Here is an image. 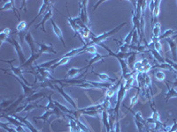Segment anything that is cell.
Segmentation results:
<instances>
[{
	"label": "cell",
	"mask_w": 177,
	"mask_h": 132,
	"mask_svg": "<svg viewBox=\"0 0 177 132\" xmlns=\"http://www.w3.org/2000/svg\"><path fill=\"white\" fill-rule=\"evenodd\" d=\"M98 45H99L100 47L104 48L105 50H107V51H108V55H109L110 57H114L117 58V60L120 62L121 66V78H122L124 80H127L128 78H131V77L134 75V72H135V71L129 72V67H128V64H127V62H126L125 60H123V59L120 58L119 57H117L116 53L113 52V50H110L107 46L105 45V44H104V42L98 43Z\"/></svg>",
	"instance_id": "cell-1"
},
{
	"label": "cell",
	"mask_w": 177,
	"mask_h": 132,
	"mask_svg": "<svg viewBox=\"0 0 177 132\" xmlns=\"http://www.w3.org/2000/svg\"><path fill=\"white\" fill-rule=\"evenodd\" d=\"M125 25H126V22H123L122 24L119 25L118 27H116L115 28L110 30L109 32H105V33H104V34H100V35H95L94 34H92L91 36H90V42L87 43V44H85V45H87L88 47H90V46L94 45V44H98V43H100V42H103L105 39H107V38H109L111 35L116 34V33H117L119 30H121Z\"/></svg>",
	"instance_id": "cell-2"
},
{
	"label": "cell",
	"mask_w": 177,
	"mask_h": 132,
	"mask_svg": "<svg viewBox=\"0 0 177 132\" xmlns=\"http://www.w3.org/2000/svg\"><path fill=\"white\" fill-rule=\"evenodd\" d=\"M126 93H127V89L124 85V79H122L120 88L117 92V101H116V105H115V108H114V113L116 114V117H119V110H120L121 103L124 100V98L126 96Z\"/></svg>",
	"instance_id": "cell-3"
},
{
	"label": "cell",
	"mask_w": 177,
	"mask_h": 132,
	"mask_svg": "<svg viewBox=\"0 0 177 132\" xmlns=\"http://www.w3.org/2000/svg\"><path fill=\"white\" fill-rule=\"evenodd\" d=\"M15 60H11V61H6V60H2V62H6V63H7V64H10V70L13 71V74H14V75H16L17 77H19L26 85H28V82L27 81V79L23 77V73L24 72H27V73H33V74H35V72L34 71H24V68H22L21 66H19V67H14L13 65V64H12V62H14Z\"/></svg>",
	"instance_id": "cell-4"
},
{
	"label": "cell",
	"mask_w": 177,
	"mask_h": 132,
	"mask_svg": "<svg viewBox=\"0 0 177 132\" xmlns=\"http://www.w3.org/2000/svg\"><path fill=\"white\" fill-rule=\"evenodd\" d=\"M88 1H79L78 5H79V18L81 19V20L88 27L90 26V21L88 16V13H87V5H88Z\"/></svg>",
	"instance_id": "cell-5"
},
{
	"label": "cell",
	"mask_w": 177,
	"mask_h": 132,
	"mask_svg": "<svg viewBox=\"0 0 177 132\" xmlns=\"http://www.w3.org/2000/svg\"><path fill=\"white\" fill-rule=\"evenodd\" d=\"M6 41L8 42V43H10L11 45H13V46L15 48V50H16V52H17V55H18V57H19L20 62V65L23 64L27 60H26L25 55H24V53H23V51H22V47H21L20 44L15 39H13V37L7 38V40H6Z\"/></svg>",
	"instance_id": "cell-6"
},
{
	"label": "cell",
	"mask_w": 177,
	"mask_h": 132,
	"mask_svg": "<svg viewBox=\"0 0 177 132\" xmlns=\"http://www.w3.org/2000/svg\"><path fill=\"white\" fill-rule=\"evenodd\" d=\"M53 3H54V2L52 1V3L49 6L47 11H46L45 13L44 14V17H43V19H42V21H41L39 24H37V26H35V28H38L39 27H42V30H43L44 33H46V30H45V27H44L45 22H46L47 20H51V17H52V15H53V6H52Z\"/></svg>",
	"instance_id": "cell-7"
},
{
	"label": "cell",
	"mask_w": 177,
	"mask_h": 132,
	"mask_svg": "<svg viewBox=\"0 0 177 132\" xmlns=\"http://www.w3.org/2000/svg\"><path fill=\"white\" fill-rule=\"evenodd\" d=\"M9 75H10V76H13V77L20 84V85L22 86V89H23V94H24L26 97H28V96H30L31 94H33L34 90L37 87V86H28V85H26L19 77H17V76L14 75V74H9Z\"/></svg>",
	"instance_id": "cell-8"
},
{
	"label": "cell",
	"mask_w": 177,
	"mask_h": 132,
	"mask_svg": "<svg viewBox=\"0 0 177 132\" xmlns=\"http://www.w3.org/2000/svg\"><path fill=\"white\" fill-rule=\"evenodd\" d=\"M37 44H38L40 49H39V52L40 54L43 53H47V54H57V51L54 50L52 44H46L45 42H37Z\"/></svg>",
	"instance_id": "cell-9"
},
{
	"label": "cell",
	"mask_w": 177,
	"mask_h": 132,
	"mask_svg": "<svg viewBox=\"0 0 177 132\" xmlns=\"http://www.w3.org/2000/svg\"><path fill=\"white\" fill-rule=\"evenodd\" d=\"M54 87H55V90H57L63 97H64V99L71 105V106H72L75 110H78V108H77V106H76V104H75V101L72 99V98H71L64 90H63V88L62 87H60V86H59V85H54Z\"/></svg>",
	"instance_id": "cell-10"
},
{
	"label": "cell",
	"mask_w": 177,
	"mask_h": 132,
	"mask_svg": "<svg viewBox=\"0 0 177 132\" xmlns=\"http://www.w3.org/2000/svg\"><path fill=\"white\" fill-rule=\"evenodd\" d=\"M33 70H35L37 71V73H38L40 76L47 78V79H50V80H54L55 78L52 77L51 75V71L49 70V69H46V68H41L39 67L38 65H35L32 68Z\"/></svg>",
	"instance_id": "cell-11"
},
{
	"label": "cell",
	"mask_w": 177,
	"mask_h": 132,
	"mask_svg": "<svg viewBox=\"0 0 177 132\" xmlns=\"http://www.w3.org/2000/svg\"><path fill=\"white\" fill-rule=\"evenodd\" d=\"M51 3H52V1H49V0H44V1H43V4H42V6H41L40 10H39V12H38V14L30 21V23L28 24V27H29L30 25H32V23H33L35 20H37V19H38L42 14H44V13H45V12L47 11V9H48V7H49V6H50Z\"/></svg>",
	"instance_id": "cell-12"
},
{
	"label": "cell",
	"mask_w": 177,
	"mask_h": 132,
	"mask_svg": "<svg viewBox=\"0 0 177 132\" xmlns=\"http://www.w3.org/2000/svg\"><path fill=\"white\" fill-rule=\"evenodd\" d=\"M9 10L13 11L14 13L17 15V17H18L19 20H20V13H19V11L15 8V6H14V1H13V0H9V1H7L1 8H0V11H1V12L9 11Z\"/></svg>",
	"instance_id": "cell-13"
},
{
	"label": "cell",
	"mask_w": 177,
	"mask_h": 132,
	"mask_svg": "<svg viewBox=\"0 0 177 132\" xmlns=\"http://www.w3.org/2000/svg\"><path fill=\"white\" fill-rule=\"evenodd\" d=\"M25 41H27L28 45L29 46L30 48V50H31V55H35V42L34 41V38L31 34L30 32H28L26 36H25Z\"/></svg>",
	"instance_id": "cell-14"
},
{
	"label": "cell",
	"mask_w": 177,
	"mask_h": 132,
	"mask_svg": "<svg viewBox=\"0 0 177 132\" xmlns=\"http://www.w3.org/2000/svg\"><path fill=\"white\" fill-rule=\"evenodd\" d=\"M51 25H52V28H53V31L56 34V36L59 39V41H61V43L64 45V47L66 46V42H65V40H64V36H63V34H62V31L61 29L58 27V25L54 22L53 20H51Z\"/></svg>",
	"instance_id": "cell-15"
},
{
	"label": "cell",
	"mask_w": 177,
	"mask_h": 132,
	"mask_svg": "<svg viewBox=\"0 0 177 132\" xmlns=\"http://www.w3.org/2000/svg\"><path fill=\"white\" fill-rule=\"evenodd\" d=\"M83 70H86L85 67H83V68H70L66 73V78H69V79H73V78H75L76 76Z\"/></svg>",
	"instance_id": "cell-16"
},
{
	"label": "cell",
	"mask_w": 177,
	"mask_h": 132,
	"mask_svg": "<svg viewBox=\"0 0 177 132\" xmlns=\"http://www.w3.org/2000/svg\"><path fill=\"white\" fill-rule=\"evenodd\" d=\"M2 117H5L8 122H9V124H13L14 125L15 127H19V126H23L25 127L26 125L24 123H22L20 121H19L17 118H15L14 116L13 115H1Z\"/></svg>",
	"instance_id": "cell-17"
},
{
	"label": "cell",
	"mask_w": 177,
	"mask_h": 132,
	"mask_svg": "<svg viewBox=\"0 0 177 132\" xmlns=\"http://www.w3.org/2000/svg\"><path fill=\"white\" fill-rule=\"evenodd\" d=\"M110 57L109 55H104V56H103V55H100L99 53H97V54H95V56H94V57L93 58H91L90 60H89V64H88V65L87 66H85V71H87V69L88 68H90V66H92V64H96V63H97V62H99V61H101L102 59H104V58H105V57Z\"/></svg>",
	"instance_id": "cell-18"
},
{
	"label": "cell",
	"mask_w": 177,
	"mask_h": 132,
	"mask_svg": "<svg viewBox=\"0 0 177 132\" xmlns=\"http://www.w3.org/2000/svg\"><path fill=\"white\" fill-rule=\"evenodd\" d=\"M169 46H170V50H171V52H172V55H173V58L174 60V62L177 61V42L173 41V40L170 39V38H167L166 39Z\"/></svg>",
	"instance_id": "cell-19"
},
{
	"label": "cell",
	"mask_w": 177,
	"mask_h": 132,
	"mask_svg": "<svg viewBox=\"0 0 177 132\" xmlns=\"http://www.w3.org/2000/svg\"><path fill=\"white\" fill-rule=\"evenodd\" d=\"M42 54H40V53H37V54H35V55H31L30 56V57L23 64H21L20 66L22 67V68H24V69H26V68H33L32 67V64H33V62H35V60H37L40 56H41Z\"/></svg>",
	"instance_id": "cell-20"
},
{
	"label": "cell",
	"mask_w": 177,
	"mask_h": 132,
	"mask_svg": "<svg viewBox=\"0 0 177 132\" xmlns=\"http://www.w3.org/2000/svg\"><path fill=\"white\" fill-rule=\"evenodd\" d=\"M102 122L104 123L105 130L109 132L111 130V127H110V122H109V115L106 110H104L102 112Z\"/></svg>",
	"instance_id": "cell-21"
},
{
	"label": "cell",
	"mask_w": 177,
	"mask_h": 132,
	"mask_svg": "<svg viewBox=\"0 0 177 132\" xmlns=\"http://www.w3.org/2000/svg\"><path fill=\"white\" fill-rule=\"evenodd\" d=\"M44 97H47V94L45 93H43V92H37V93H35L33 94H31L30 96L27 97L25 99V101L28 103V102H31V101H34L35 100H37L39 98H44Z\"/></svg>",
	"instance_id": "cell-22"
},
{
	"label": "cell",
	"mask_w": 177,
	"mask_h": 132,
	"mask_svg": "<svg viewBox=\"0 0 177 132\" xmlns=\"http://www.w3.org/2000/svg\"><path fill=\"white\" fill-rule=\"evenodd\" d=\"M92 73H94L95 75H97L102 80V82H108V83H113V84L116 82L115 78H110L107 74H105V73H97V72L94 71L93 70H92Z\"/></svg>",
	"instance_id": "cell-23"
},
{
	"label": "cell",
	"mask_w": 177,
	"mask_h": 132,
	"mask_svg": "<svg viewBox=\"0 0 177 132\" xmlns=\"http://www.w3.org/2000/svg\"><path fill=\"white\" fill-rule=\"evenodd\" d=\"M57 107V106H56ZM58 107H57V108L55 109V110H45V112H44V115H42L41 116H38V117H34V120L35 121V120H43V121H44V122H46V121H48V118H50V116L51 115H56V112H57V110H58Z\"/></svg>",
	"instance_id": "cell-24"
},
{
	"label": "cell",
	"mask_w": 177,
	"mask_h": 132,
	"mask_svg": "<svg viewBox=\"0 0 177 132\" xmlns=\"http://www.w3.org/2000/svg\"><path fill=\"white\" fill-rule=\"evenodd\" d=\"M66 20H67V21H68V23H69L70 27H72V29H73V30H74V32H75V37H76L77 35H79L80 27H78V25L75 23V20H74V19L70 18V17H66Z\"/></svg>",
	"instance_id": "cell-25"
},
{
	"label": "cell",
	"mask_w": 177,
	"mask_h": 132,
	"mask_svg": "<svg viewBox=\"0 0 177 132\" xmlns=\"http://www.w3.org/2000/svg\"><path fill=\"white\" fill-rule=\"evenodd\" d=\"M12 34L11 33V29L10 28H5L4 30H2V32L0 33V41H1V42H0V44H2L3 42H5L7 38L11 37L10 35Z\"/></svg>",
	"instance_id": "cell-26"
},
{
	"label": "cell",
	"mask_w": 177,
	"mask_h": 132,
	"mask_svg": "<svg viewBox=\"0 0 177 132\" xmlns=\"http://www.w3.org/2000/svg\"><path fill=\"white\" fill-rule=\"evenodd\" d=\"M61 57H59L57 59H54V60H51V61H47L45 63H43L41 64H39L38 66L41 67V68H46V69H51L54 64H56L59 60H60Z\"/></svg>",
	"instance_id": "cell-27"
},
{
	"label": "cell",
	"mask_w": 177,
	"mask_h": 132,
	"mask_svg": "<svg viewBox=\"0 0 177 132\" xmlns=\"http://www.w3.org/2000/svg\"><path fill=\"white\" fill-rule=\"evenodd\" d=\"M166 85H167V88H168V91H167V93H166V101H167L169 99H171V98H173V97H177V92L174 90V86H172L171 88L168 86V85L166 84Z\"/></svg>",
	"instance_id": "cell-28"
},
{
	"label": "cell",
	"mask_w": 177,
	"mask_h": 132,
	"mask_svg": "<svg viewBox=\"0 0 177 132\" xmlns=\"http://www.w3.org/2000/svg\"><path fill=\"white\" fill-rule=\"evenodd\" d=\"M71 58L72 57H61V58H60V60L56 64H54L51 68V71H54L57 67H59V66H60V65H63V64H67L70 60H71Z\"/></svg>",
	"instance_id": "cell-29"
},
{
	"label": "cell",
	"mask_w": 177,
	"mask_h": 132,
	"mask_svg": "<svg viewBox=\"0 0 177 132\" xmlns=\"http://www.w3.org/2000/svg\"><path fill=\"white\" fill-rule=\"evenodd\" d=\"M136 55H137V52H134L129 57H128V59H127V64H128L129 69L134 70V64H135V63Z\"/></svg>",
	"instance_id": "cell-30"
},
{
	"label": "cell",
	"mask_w": 177,
	"mask_h": 132,
	"mask_svg": "<svg viewBox=\"0 0 177 132\" xmlns=\"http://www.w3.org/2000/svg\"><path fill=\"white\" fill-rule=\"evenodd\" d=\"M154 68H159V69H163V70H167V71H173V72L176 73V71L173 69V67L169 64H167L166 62L164 63V64H156V65L152 66V69H154Z\"/></svg>",
	"instance_id": "cell-31"
},
{
	"label": "cell",
	"mask_w": 177,
	"mask_h": 132,
	"mask_svg": "<svg viewBox=\"0 0 177 132\" xmlns=\"http://www.w3.org/2000/svg\"><path fill=\"white\" fill-rule=\"evenodd\" d=\"M160 29H161V25L160 23L157 22L155 23V25L153 26V37L155 39H159L160 36Z\"/></svg>",
	"instance_id": "cell-32"
},
{
	"label": "cell",
	"mask_w": 177,
	"mask_h": 132,
	"mask_svg": "<svg viewBox=\"0 0 177 132\" xmlns=\"http://www.w3.org/2000/svg\"><path fill=\"white\" fill-rule=\"evenodd\" d=\"M149 51L153 55V57H154V58L156 59V61H158L159 64H164V63H166V60L160 56V54H159L157 50H155L153 49V50H150Z\"/></svg>",
	"instance_id": "cell-33"
},
{
	"label": "cell",
	"mask_w": 177,
	"mask_h": 132,
	"mask_svg": "<svg viewBox=\"0 0 177 132\" xmlns=\"http://www.w3.org/2000/svg\"><path fill=\"white\" fill-rule=\"evenodd\" d=\"M54 104H55V105L60 109V111H62L63 113H66V114H68V115H74L75 111H70L66 107H65L64 105L60 104V103L58 102V101H54Z\"/></svg>",
	"instance_id": "cell-34"
},
{
	"label": "cell",
	"mask_w": 177,
	"mask_h": 132,
	"mask_svg": "<svg viewBox=\"0 0 177 132\" xmlns=\"http://www.w3.org/2000/svg\"><path fill=\"white\" fill-rule=\"evenodd\" d=\"M124 85H125V88L127 90H129V89H131L132 87H134V85H135V78H134V77L132 76L131 78H128L127 80H124Z\"/></svg>",
	"instance_id": "cell-35"
},
{
	"label": "cell",
	"mask_w": 177,
	"mask_h": 132,
	"mask_svg": "<svg viewBox=\"0 0 177 132\" xmlns=\"http://www.w3.org/2000/svg\"><path fill=\"white\" fill-rule=\"evenodd\" d=\"M130 111L133 113L134 117H135V120H136V121H138V122H142V123H144V124L146 125V120L144 119L143 115H142V113H141L140 111H137V112H135V113L133 112L131 109H130Z\"/></svg>",
	"instance_id": "cell-36"
},
{
	"label": "cell",
	"mask_w": 177,
	"mask_h": 132,
	"mask_svg": "<svg viewBox=\"0 0 177 132\" xmlns=\"http://www.w3.org/2000/svg\"><path fill=\"white\" fill-rule=\"evenodd\" d=\"M51 95H52V93L51 94L50 96H48V100H49V102L47 104V106L44 107V109L45 110H55L57 108L56 105L54 104V101L51 100Z\"/></svg>",
	"instance_id": "cell-37"
},
{
	"label": "cell",
	"mask_w": 177,
	"mask_h": 132,
	"mask_svg": "<svg viewBox=\"0 0 177 132\" xmlns=\"http://www.w3.org/2000/svg\"><path fill=\"white\" fill-rule=\"evenodd\" d=\"M139 34L136 31V29H134V33H133V39H132V43L131 45H140V41H139Z\"/></svg>",
	"instance_id": "cell-38"
},
{
	"label": "cell",
	"mask_w": 177,
	"mask_h": 132,
	"mask_svg": "<svg viewBox=\"0 0 177 132\" xmlns=\"http://www.w3.org/2000/svg\"><path fill=\"white\" fill-rule=\"evenodd\" d=\"M151 108H152V116H151V118H152L154 121H156V122H159L160 121V116H159V112L154 108V107H153V103H152L151 102Z\"/></svg>",
	"instance_id": "cell-39"
},
{
	"label": "cell",
	"mask_w": 177,
	"mask_h": 132,
	"mask_svg": "<svg viewBox=\"0 0 177 132\" xmlns=\"http://www.w3.org/2000/svg\"><path fill=\"white\" fill-rule=\"evenodd\" d=\"M159 4L160 1H155V7H154V11H153V17H152V22L154 20H156L159 14Z\"/></svg>",
	"instance_id": "cell-40"
},
{
	"label": "cell",
	"mask_w": 177,
	"mask_h": 132,
	"mask_svg": "<svg viewBox=\"0 0 177 132\" xmlns=\"http://www.w3.org/2000/svg\"><path fill=\"white\" fill-rule=\"evenodd\" d=\"M152 41L153 43H154V50H157L159 53L161 52V51H162V45H161V43L159 42V39L152 38Z\"/></svg>",
	"instance_id": "cell-41"
},
{
	"label": "cell",
	"mask_w": 177,
	"mask_h": 132,
	"mask_svg": "<svg viewBox=\"0 0 177 132\" xmlns=\"http://www.w3.org/2000/svg\"><path fill=\"white\" fill-rule=\"evenodd\" d=\"M35 108H44V106H41V105H37V104H28V106L26 107V108L24 109V112H28L29 113L30 111H32L33 109H35Z\"/></svg>",
	"instance_id": "cell-42"
},
{
	"label": "cell",
	"mask_w": 177,
	"mask_h": 132,
	"mask_svg": "<svg viewBox=\"0 0 177 132\" xmlns=\"http://www.w3.org/2000/svg\"><path fill=\"white\" fill-rule=\"evenodd\" d=\"M144 70V65L142 64V61H137L134 64V71H137V72H143Z\"/></svg>",
	"instance_id": "cell-43"
},
{
	"label": "cell",
	"mask_w": 177,
	"mask_h": 132,
	"mask_svg": "<svg viewBox=\"0 0 177 132\" xmlns=\"http://www.w3.org/2000/svg\"><path fill=\"white\" fill-rule=\"evenodd\" d=\"M133 33H134V29L132 28V30L128 34V35L125 37L124 39V43L128 44V45H131L132 43V39H133Z\"/></svg>",
	"instance_id": "cell-44"
},
{
	"label": "cell",
	"mask_w": 177,
	"mask_h": 132,
	"mask_svg": "<svg viewBox=\"0 0 177 132\" xmlns=\"http://www.w3.org/2000/svg\"><path fill=\"white\" fill-rule=\"evenodd\" d=\"M139 92H140V90H138V92H137V94L135 95V96H133L132 98H131V100H130V107L128 108V110L129 109H131L136 103H137V101H138V95H139Z\"/></svg>",
	"instance_id": "cell-45"
},
{
	"label": "cell",
	"mask_w": 177,
	"mask_h": 132,
	"mask_svg": "<svg viewBox=\"0 0 177 132\" xmlns=\"http://www.w3.org/2000/svg\"><path fill=\"white\" fill-rule=\"evenodd\" d=\"M174 33V31L173 30H172V29H168V30H166L163 34H160V36H159V40H162V39H167V38H169V36L171 35V34H173Z\"/></svg>",
	"instance_id": "cell-46"
},
{
	"label": "cell",
	"mask_w": 177,
	"mask_h": 132,
	"mask_svg": "<svg viewBox=\"0 0 177 132\" xmlns=\"http://www.w3.org/2000/svg\"><path fill=\"white\" fill-rule=\"evenodd\" d=\"M117 92L116 91H114V89H112V88H109V89L107 90V92H106V94H105V95H106V100H111L114 96V94H116Z\"/></svg>",
	"instance_id": "cell-47"
},
{
	"label": "cell",
	"mask_w": 177,
	"mask_h": 132,
	"mask_svg": "<svg viewBox=\"0 0 177 132\" xmlns=\"http://www.w3.org/2000/svg\"><path fill=\"white\" fill-rule=\"evenodd\" d=\"M155 78H156V79L159 80V81H163V80H165V78H166V75H165V73H164L163 71H157V72L155 73Z\"/></svg>",
	"instance_id": "cell-48"
},
{
	"label": "cell",
	"mask_w": 177,
	"mask_h": 132,
	"mask_svg": "<svg viewBox=\"0 0 177 132\" xmlns=\"http://www.w3.org/2000/svg\"><path fill=\"white\" fill-rule=\"evenodd\" d=\"M83 53H90V54H92V55H95V54H97V49L95 48V46L94 45H92V46H90V47H88L84 51H83Z\"/></svg>",
	"instance_id": "cell-49"
},
{
	"label": "cell",
	"mask_w": 177,
	"mask_h": 132,
	"mask_svg": "<svg viewBox=\"0 0 177 132\" xmlns=\"http://www.w3.org/2000/svg\"><path fill=\"white\" fill-rule=\"evenodd\" d=\"M13 102H14V100H9V101H5V100H3V101H2V103H1V108H2L3 109H5V108H8L10 105H12Z\"/></svg>",
	"instance_id": "cell-50"
},
{
	"label": "cell",
	"mask_w": 177,
	"mask_h": 132,
	"mask_svg": "<svg viewBox=\"0 0 177 132\" xmlns=\"http://www.w3.org/2000/svg\"><path fill=\"white\" fill-rule=\"evenodd\" d=\"M76 122H77V125L80 127V129H81V130H82L83 132H90V129H89L83 122H81L78 119H76Z\"/></svg>",
	"instance_id": "cell-51"
},
{
	"label": "cell",
	"mask_w": 177,
	"mask_h": 132,
	"mask_svg": "<svg viewBox=\"0 0 177 132\" xmlns=\"http://www.w3.org/2000/svg\"><path fill=\"white\" fill-rule=\"evenodd\" d=\"M135 124H136V127H137V129H138V131H139V132H144L145 128V124L142 123V122H138V121H136V120H135Z\"/></svg>",
	"instance_id": "cell-52"
},
{
	"label": "cell",
	"mask_w": 177,
	"mask_h": 132,
	"mask_svg": "<svg viewBox=\"0 0 177 132\" xmlns=\"http://www.w3.org/2000/svg\"><path fill=\"white\" fill-rule=\"evenodd\" d=\"M1 127L3 128V129H5L7 132H17L16 130H15V129L14 128H11V127H7V126H6V124H4L3 122H1Z\"/></svg>",
	"instance_id": "cell-53"
},
{
	"label": "cell",
	"mask_w": 177,
	"mask_h": 132,
	"mask_svg": "<svg viewBox=\"0 0 177 132\" xmlns=\"http://www.w3.org/2000/svg\"><path fill=\"white\" fill-rule=\"evenodd\" d=\"M115 132H121V128H120V120L119 117H116V123H115Z\"/></svg>",
	"instance_id": "cell-54"
},
{
	"label": "cell",
	"mask_w": 177,
	"mask_h": 132,
	"mask_svg": "<svg viewBox=\"0 0 177 132\" xmlns=\"http://www.w3.org/2000/svg\"><path fill=\"white\" fill-rule=\"evenodd\" d=\"M176 131H177V122H176V121L174 120V121H173V125L171 127L169 132H176Z\"/></svg>",
	"instance_id": "cell-55"
},
{
	"label": "cell",
	"mask_w": 177,
	"mask_h": 132,
	"mask_svg": "<svg viewBox=\"0 0 177 132\" xmlns=\"http://www.w3.org/2000/svg\"><path fill=\"white\" fill-rule=\"evenodd\" d=\"M152 69V66L149 64H147V65H145V66H144V70H143V72H148L149 71H151Z\"/></svg>",
	"instance_id": "cell-56"
},
{
	"label": "cell",
	"mask_w": 177,
	"mask_h": 132,
	"mask_svg": "<svg viewBox=\"0 0 177 132\" xmlns=\"http://www.w3.org/2000/svg\"><path fill=\"white\" fill-rule=\"evenodd\" d=\"M142 64H143V65L144 66H145V65H147V64H149V61L145 57L144 59H143V61H142Z\"/></svg>",
	"instance_id": "cell-57"
},
{
	"label": "cell",
	"mask_w": 177,
	"mask_h": 132,
	"mask_svg": "<svg viewBox=\"0 0 177 132\" xmlns=\"http://www.w3.org/2000/svg\"><path fill=\"white\" fill-rule=\"evenodd\" d=\"M103 2H104V1H99V2H97V3L95 5V6H94L93 10H96V9H97V7L98 6V5H100V4H101V3H103Z\"/></svg>",
	"instance_id": "cell-58"
},
{
	"label": "cell",
	"mask_w": 177,
	"mask_h": 132,
	"mask_svg": "<svg viewBox=\"0 0 177 132\" xmlns=\"http://www.w3.org/2000/svg\"><path fill=\"white\" fill-rule=\"evenodd\" d=\"M173 86H177V79H175V81H174V83H173Z\"/></svg>",
	"instance_id": "cell-59"
},
{
	"label": "cell",
	"mask_w": 177,
	"mask_h": 132,
	"mask_svg": "<svg viewBox=\"0 0 177 132\" xmlns=\"http://www.w3.org/2000/svg\"><path fill=\"white\" fill-rule=\"evenodd\" d=\"M109 132H115V129H111V130H110Z\"/></svg>",
	"instance_id": "cell-60"
},
{
	"label": "cell",
	"mask_w": 177,
	"mask_h": 132,
	"mask_svg": "<svg viewBox=\"0 0 177 132\" xmlns=\"http://www.w3.org/2000/svg\"><path fill=\"white\" fill-rule=\"evenodd\" d=\"M145 132H152V131H151V130H148V129H147V130H146Z\"/></svg>",
	"instance_id": "cell-61"
}]
</instances>
